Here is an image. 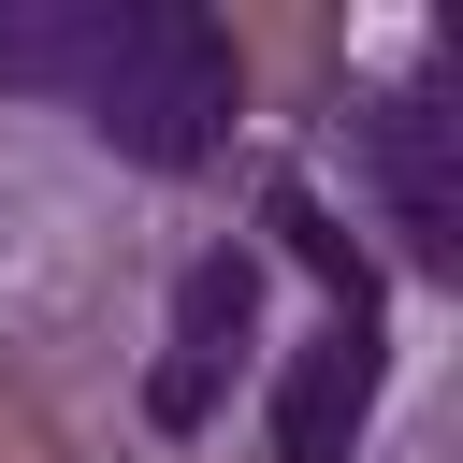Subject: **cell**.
Wrapping results in <instances>:
<instances>
[{"label": "cell", "mask_w": 463, "mask_h": 463, "mask_svg": "<svg viewBox=\"0 0 463 463\" xmlns=\"http://www.w3.org/2000/svg\"><path fill=\"white\" fill-rule=\"evenodd\" d=\"M0 87L72 101L130 174H217L232 130L260 116V87H246V58H232V14H188V0L0 14Z\"/></svg>", "instance_id": "6da1fadb"}, {"label": "cell", "mask_w": 463, "mask_h": 463, "mask_svg": "<svg viewBox=\"0 0 463 463\" xmlns=\"http://www.w3.org/2000/svg\"><path fill=\"white\" fill-rule=\"evenodd\" d=\"M333 130H347V246L391 232V260L420 289H463V188H449V116H434V43H405L391 87H333Z\"/></svg>", "instance_id": "7a4b0ae2"}, {"label": "cell", "mask_w": 463, "mask_h": 463, "mask_svg": "<svg viewBox=\"0 0 463 463\" xmlns=\"http://www.w3.org/2000/svg\"><path fill=\"white\" fill-rule=\"evenodd\" d=\"M260 289H275L260 232L203 246V260L174 275V318H159V362H145V405H130V449H145V463H188V449H217V420H232V376H260Z\"/></svg>", "instance_id": "3957f363"}, {"label": "cell", "mask_w": 463, "mask_h": 463, "mask_svg": "<svg viewBox=\"0 0 463 463\" xmlns=\"http://www.w3.org/2000/svg\"><path fill=\"white\" fill-rule=\"evenodd\" d=\"M0 463H101V434L58 405V376H29V362H0Z\"/></svg>", "instance_id": "277c9868"}]
</instances>
